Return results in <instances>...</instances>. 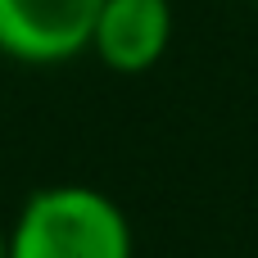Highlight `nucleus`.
Masks as SVG:
<instances>
[{
  "label": "nucleus",
  "mask_w": 258,
  "mask_h": 258,
  "mask_svg": "<svg viewBox=\"0 0 258 258\" xmlns=\"http://www.w3.org/2000/svg\"><path fill=\"white\" fill-rule=\"evenodd\" d=\"M172 41V0H104L91 27V50L113 73H150Z\"/></svg>",
  "instance_id": "7ed1b4c3"
},
{
  "label": "nucleus",
  "mask_w": 258,
  "mask_h": 258,
  "mask_svg": "<svg viewBox=\"0 0 258 258\" xmlns=\"http://www.w3.org/2000/svg\"><path fill=\"white\" fill-rule=\"evenodd\" d=\"M5 258H136L122 204L95 186L32 190L5 231Z\"/></svg>",
  "instance_id": "f257e3e1"
},
{
  "label": "nucleus",
  "mask_w": 258,
  "mask_h": 258,
  "mask_svg": "<svg viewBox=\"0 0 258 258\" xmlns=\"http://www.w3.org/2000/svg\"><path fill=\"white\" fill-rule=\"evenodd\" d=\"M0 258H5V227H0Z\"/></svg>",
  "instance_id": "20e7f679"
},
{
  "label": "nucleus",
  "mask_w": 258,
  "mask_h": 258,
  "mask_svg": "<svg viewBox=\"0 0 258 258\" xmlns=\"http://www.w3.org/2000/svg\"><path fill=\"white\" fill-rule=\"evenodd\" d=\"M104 0H0V54L14 63H68L91 50Z\"/></svg>",
  "instance_id": "f03ea898"
}]
</instances>
